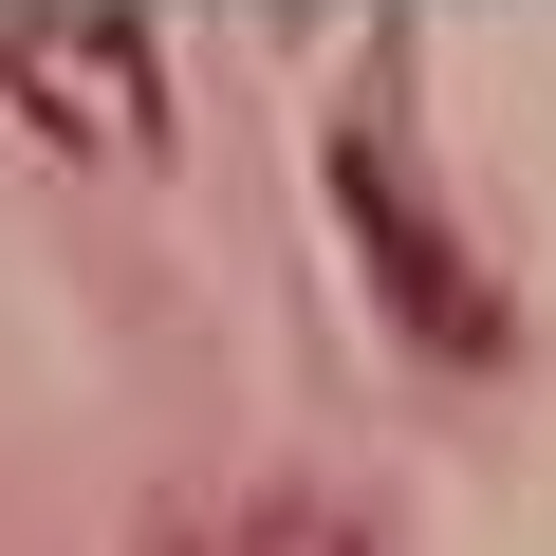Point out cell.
I'll return each instance as SVG.
<instances>
[{"label":"cell","instance_id":"6da1fadb","mask_svg":"<svg viewBox=\"0 0 556 556\" xmlns=\"http://www.w3.org/2000/svg\"><path fill=\"white\" fill-rule=\"evenodd\" d=\"M334 223H353V260H371V298H390V334H427L445 371H501V353H519V316H501V278L464 260V223L427 204V167H408L390 130H334Z\"/></svg>","mask_w":556,"mask_h":556},{"label":"cell","instance_id":"7a4b0ae2","mask_svg":"<svg viewBox=\"0 0 556 556\" xmlns=\"http://www.w3.org/2000/svg\"><path fill=\"white\" fill-rule=\"evenodd\" d=\"M0 93H20L56 149H93V167L167 149V38L130 20V0H0Z\"/></svg>","mask_w":556,"mask_h":556},{"label":"cell","instance_id":"3957f363","mask_svg":"<svg viewBox=\"0 0 556 556\" xmlns=\"http://www.w3.org/2000/svg\"><path fill=\"white\" fill-rule=\"evenodd\" d=\"M167 556H390V538H371L334 482H260V501H204Z\"/></svg>","mask_w":556,"mask_h":556}]
</instances>
